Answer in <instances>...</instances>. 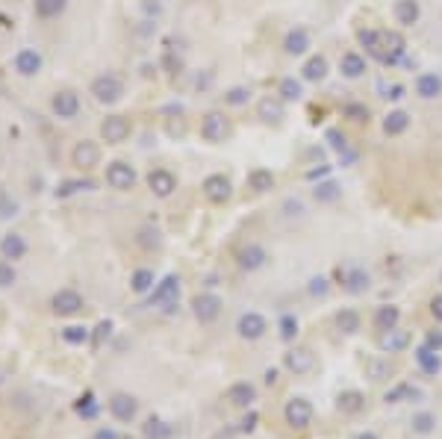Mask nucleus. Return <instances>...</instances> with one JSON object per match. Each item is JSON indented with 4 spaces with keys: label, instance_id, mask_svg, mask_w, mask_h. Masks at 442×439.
Masks as SVG:
<instances>
[{
    "label": "nucleus",
    "instance_id": "obj_50",
    "mask_svg": "<svg viewBox=\"0 0 442 439\" xmlns=\"http://www.w3.org/2000/svg\"><path fill=\"white\" fill-rule=\"evenodd\" d=\"M15 281H18V271H15V266L9 263V259H0V289H9V286H15Z\"/></svg>",
    "mask_w": 442,
    "mask_h": 439
},
{
    "label": "nucleus",
    "instance_id": "obj_2",
    "mask_svg": "<svg viewBox=\"0 0 442 439\" xmlns=\"http://www.w3.org/2000/svg\"><path fill=\"white\" fill-rule=\"evenodd\" d=\"M230 133H233V127H230V118H227L225 112H218V109L207 112V115H204V121H200V136H204L210 145H221V142H227Z\"/></svg>",
    "mask_w": 442,
    "mask_h": 439
},
{
    "label": "nucleus",
    "instance_id": "obj_54",
    "mask_svg": "<svg viewBox=\"0 0 442 439\" xmlns=\"http://www.w3.org/2000/svg\"><path fill=\"white\" fill-rule=\"evenodd\" d=\"M284 210H286L289 218H301V215H304V204H301L298 197H289V201L284 204Z\"/></svg>",
    "mask_w": 442,
    "mask_h": 439
},
{
    "label": "nucleus",
    "instance_id": "obj_60",
    "mask_svg": "<svg viewBox=\"0 0 442 439\" xmlns=\"http://www.w3.org/2000/svg\"><path fill=\"white\" fill-rule=\"evenodd\" d=\"M166 130H168V136H183L186 133V124L183 121H168Z\"/></svg>",
    "mask_w": 442,
    "mask_h": 439
},
{
    "label": "nucleus",
    "instance_id": "obj_16",
    "mask_svg": "<svg viewBox=\"0 0 442 439\" xmlns=\"http://www.w3.org/2000/svg\"><path fill=\"white\" fill-rule=\"evenodd\" d=\"M12 68L18 77H36L38 71L45 68V59L36 48H21L15 56H12Z\"/></svg>",
    "mask_w": 442,
    "mask_h": 439
},
{
    "label": "nucleus",
    "instance_id": "obj_22",
    "mask_svg": "<svg viewBox=\"0 0 442 439\" xmlns=\"http://www.w3.org/2000/svg\"><path fill=\"white\" fill-rule=\"evenodd\" d=\"M148 189L156 195V197H171L174 189H177V177L168 171V168H153L148 174Z\"/></svg>",
    "mask_w": 442,
    "mask_h": 439
},
{
    "label": "nucleus",
    "instance_id": "obj_46",
    "mask_svg": "<svg viewBox=\"0 0 442 439\" xmlns=\"http://www.w3.org/2000/svg\"><path fill=\"white\" fill-rule=\"evenodd\" d=\"M92 189H95V180H89V177H80V180L59 183L56 197H71V195H77V192H92Z\"/></svg>",
    "mask_w": 442,
    "mask_h": 439
},
{
    "label": "nucleus",
    "instance_id": "obj_32",
    "mask_svg": "<svg viewBox=\"0 0 442 439\" xmlns=\"http://www.w3.org/2000/svg\"><path fill=\"white\" fill-rule=\"evenodd\" d=\"M68 9V0H33V12L42 21H53Z\"/></svg>",
    "mask_w": 442,
    "mask_h": 439
},
{
    "label": "nucleus",
    "instance_id": "obj_59",
    "mask_svg": "<svg viewBox=\"0 0 442 439\" xmlns=\"http://www.w3.org/2000/svg\"><path fill=\"white\" fill-rule=\"evenodd\" d=\"M328 174H330V166H321V168L307 171V180H321V177H328Z\"/></svg>",
    "mask_w": 442,
    "mask_h": 439
},
{
    "label": "nucleus",
    "instance_id": "obj_36",
    "mask_svg": "<svg viewBox=\"0 0 442 439\" xmlns=\"http://www.w3.org/2000/svg\"><path fill=\"white\" fill-rule=\"evenodd\" d=\"M357 42L366 48V53H372L380 63V53H384V33L380 30H357Z\"/></svg>",
    "mask_w": 442,
    "mask_h": 439
},
{
    "label": "nucleus",
    "instance_id": "obj_20",
    "mask_svg": "<svg viewBox=\"0 0 442 439\" xmlns=\"http://www.w3.org/2000/svg\"><path fill=\"white\" fill-rule=\"evenodd\" d=\"M225 401L236 410H251L254 401H257V386L248 384V381H239V384H230L227 392H225Z\"/></svg>",
    "mask_w": 442,
    "mask_h": 439
},
{
    "label": "nucleus",
    "instance_id": "obj_63",
    "mask_svg": "<svg viewBox=\"0 0 442 439\" xmlns=\"http://www.w3.org/2000/svg\"><path fill=\"white\" fill-rule=\"evenodd\" d=\"M354 439H380L377 433H372V430H363V433H357Z\"/></svg>",
    "mask_w": 442,
    "mask_h": 439
},
{
    "label": "nucleus",
    "instance_id": "obj_39",
    "mask_svg": "<svg viewBox=\"0 0 442 439\" xmlns=\"http://www.w3.org/2000/svg\"><path fill=\"white\" fill-rule=\"evenodd\" d=\"M410 127V115L404 109H392L387 118H384V133L387 136H404Z\"/></svg>",
    "mask_w": 442,
    "mask_h": 439
},
{
    "label": "nucleus",
    "instance_id": "obj_27",
    "mask_svg": "<svg viewBox=\"0 0 442 439\" xmlns=\"http://www.w3.org/2000/svg\"><path fill=\"white\" fill-rule=\"evenodd\" d=\"M416 94L421 97V101H436V97L442 94V77L439 74H419L416 77Z\"/></svg>",
    "mask_w": 442,
    "mask_h": 439
},
{
    "label": "nucleus",
    "instance_id": "obj_51",
    "mask_svg": "<svg viewBox=\"0 0 442 439\" xmlns=\"http://www.w3.org/2000/svg\"><path fill=\"white\" fill-rule=\"evenodd\" d=\"M307 292L313 295V298H328L330 295V281H328V277H313V281L307 283Z\"/></svg>",
    "mask_w": 442,
    "mask_h": 439
},
{
    "label": "nucleus",
    "instance_id": "obj_62",
    "mask_svg": "<svg viewBox=\"0 0 442 439\" xmlns=\"http://www.w3.org/2000/svg\"><path fill=\"white\" fill-rule=\"evenodd\" d=\"M263 377H266V384H269V386H274V384H277V369H266Z\"/></svg>",
    "mask_w": 442,
    "mask_h": 439
},
{
    "label": "nucleus",
    "instance_id": "obj_33",
    "mask_svg": "<svg viewBox=\"0 0 442 439\" xmlns=\"http://www.w3.org/2000/svg\"><path fill=\"white\" fill-rule=\"evenodd\" d=\"M436 425H439V418H436V413H431V410H419V413H413V418H410V430H413L416 436H431V433L436 430Z\"/></svg>",
    "mask_w": 442,
    "mask_h": 439
},
{
    "label": "nucleus",
    "instance_id": "obj_64",
    "mask_svg": "<svg viewBox=\"0 0 442 439\" xmlns=\"http://www.w3.org/2000/svg\"><path fill=\"white\" fill-rule=\"evenodd\" d=\"M439 283H442V274H439Z\"/></svg>",
    "mask_w": 442,
    "mask_h": 439
},
{
    "label": "nucleus",
    "instance_id": "obj_29",
    "mask_svg": "<svg viewBox=\"0 0 442 439\" xmlns=\"http://www.w3.org/2000/svg\"><path fill=\"white\" fill-rule=\"evenodd\" d=\"M284 50L289 56H304L310 50V33L304 27H292L286 33V38H284Z\"/></svg>",
    "mask_w": 442,
    "mask_h": 439
},
{
    "label": "nucleus",
    "instance_id": "obj_7",
    "mask_svg": "<svg viewBox=\"0 0 442 439\" xmlns=\"http://www.w3.org/2000/svg\"><path fill=\"white\" fill-rule=\"evenodd\" d=\"M180 298V277L177 274H166L163 281H156V286L151 289V307H174Z\"/></svg>",
    "mask_w": 442,
    "mask_h": 439
},
{
    "label": "nucleus",
    "instance_id": "obj_15",
    "mask_svg": "<svg viewBox=\"0 0 442 439\" xmlns=\"http://www.w3.org/2000/svg\"><path fill=\"white\" fill-rule=\"evenodd\" d=\"M71 163L80 168V171H92L100 166V145L92 142V139H83V142H77L74 151H71Z\"/></svg>",
    "mask_w": 442,
    "mask_h": 439
},
{
    "label": "nucleus",
    "instance_id": "obj_6",
    "mask_svg": "<svg viewBox=\"0 0 442 439\" xmlns=\"http://www.w3.org/2000/svg\"><path fill=\"white\" fill-rule=\"evenodd\" d=\"M83 307H86V301H83V295H80L77 289H59L50 298V310L59 318H71L77 313H83Z\"/></svg>",
    "mask_w": 442,
    "mask_h": 439
},
{
    "label": "nucleus",
    "instance_id": "obj_24",
    "mask_svg": "<svg viewBox=\"0 0 442 439\" xmlns=\"http://www.w3.org/2000/svg\"><path fill=\"white\" fill-rule=\"evenodd\" d=\"M404 50H407L404 36L395 33V30H387V33H384V53H380V63H384V65H392V63H398V59L404 56Z\"/></svg>",
    "mask_w": 442,
    "mask_h": 439
},
{
    "label": "nucleus",
    "instance_id": "obj_5",
    "mask_svg": "<svg viewBox=\"0 0 442 439\" xmlns=\"http://www.w3.org/2000/svg\"><path fill=\"white\" fill-rule=\"evenodd\" d=\"M221 307H225V301L215 295V292H200L192 298V313L200 325H212L218 322V315H221Z\"/></svg>",
    "mask_w": 442,
    "mask_h": 439
},
{
    "label": "nucleus",
    "instance_id": "obj_58",
    "mask_svg": "<svg viewBox=\"0 0 442 439\" xmlns=\"http://www.w3.org/2000/svg\"><path fill=\"white\" fill-rule=\"evenodd\" d=\"M92 439H122V433L112 430V428H100V430H95Z\"/></svg>",
    "mask_w": 442,
    "mask_h": 439
},
{
    "label": "nucleus",
    "instance_id": "obj_18",
    "mask_svg": "<svg viewBox=\"0 0 442 439\" xmlns=\"http://www.w3.org/2000/svg\"><path fill=\"white\" fill-rule=\"evenodd\" d=\"M413 345V333L410 330H401V327H392V330H380L377 336V348L384 354H401Z\"/></svg>",
    "mask_w": 442,
    "mask_h": 439
},
{
    "label": "nucleus",
    "instance_id": "obj_52",
    "mask_svg": "<svg viewBox=\"0 0 442 439\" xmlns=\"http://www.w3.org/2000/svg\"><path fill=\"white\" fill-rule=\"evenodd\" d=\"M389 363H380V360H372L369 363V377H372V381H387V377H389Z\"/></svg>",
    "mask_w": 442,
    "mask_h": 439
},
{
    "label": "nucleus",
    "instance_id": "obj_4",
    "mask_svg": "<svg viewBox=\"0 0 442 439\" xmlns=\"http://www.w3.org/2000/svg\"><path fill=\"white\" fill-rule=\"evenodd\" d=\"M284 418L292 430H304L313 425V404L307 401L304 395H292L286 407H284Z\"/></svg>",
    "mask_w": 442,
    "mask_h": 439
},
{
    "label": "nucleus",
    "instance_id": "obj_41",
    "mask_svg": "<svg viewBox=\"0 0 442 439\" xmlns=\"http://www.w3.org/2000/svg\"><path fill=\"white\" fill-rule=\"evenodd\" d=\"M298 315L295 313H284L277 318V336H280V342H286V345H292L295 342V336H298Z\"/></svg>",
    "mask_w": 442,
    "mask_h": 439
},
{
    "label": "nucleus",
    "instance_id": "obj_61",
    "mask_svg": "<svg viewBox=\"0 0 442 439\" xmlns=\"http://www.w3.org/2000/svg\"><path fill=\"white\" fill-rule=\"evenodd\" d=\"M387 97H389V101H401V97H404V86H392Z\"/></svg>",
    "mask_w": 442,
    "mask_h": 439
},
{
    "label": "nucleus",
    "instance_id": "obj_8",
    "mask_svg": "<svg viewBox=\"0 0 442 439\" xmlns=\"http://www.w3.org/2000/svg\"><path fill=\"white\" fill-rule=\"evenodd\" d=\"M130 133H133V127L124 115H107L104 121H100V139H104L107 145H124Z\"/></svg>",
    "mask_w": 442,
    "mask_h": 439
},
{
    "label": "nucleus",
    "instance_id": "obj_57",
    "mask_svg": "<svg viewBox=\"0 0 442 439\" xmlns=\"http://www.w3.org/2000/svg\"><path fill=\"white\" fill-rule=\"evenodd\" d=\"M257 425H259V416L251 410V413L242 418V430H245V433H251V430H257Z\"/></svg>",
    "mask_w": 442,
    "mask_h": 439
},
{
    "label": "nucleus",
    "instance_id": "obj_17",
    "mask_svg": "<svg viewBox=\"0 0 442 439\" xmlns=\"http://www.w3.org/2000/svg\"><path fill=\"white\" fill-rule=\"evenodd\" d=\"M236 263H239V269H242V271H259L269 263V251L259 242H248V245L239 248Z\"/></svg>",
    "mask_w": 442,
    "mask_h": 439
},
{
    "label": "nucleus",
    "instance_id": "obj_10",
    "mask_svg": "<svg viewBox=\"0 0 442 439\" xmlns=\"http://www.w3.org/2000/svg\"><path fill=\"white\" fill-rule=\"evenodd\" d=\"M136 168L133 166H127V163H122V159H115V163H109L107 166V183H109V189H115V192H130L133 186H136Z\"/></svg>",
    "mask_w": 442,
    "mask_h": 439
},
{
    "label": "nucleus",
    "instance_id": "obj_21",
    "mask_svg": "<svg viewBox=\"0 0 442 439\" xmlns=\"http://www.w3.org/2000/svg\"><path fill=\"white\" fill-rule=\"evenodd\" d=\"M413 360H416L419 372L425 374V377H439V374H442V357H439V351H433V348L425 345V342H421V345L413 351Z\"/></svg>",
    "mask_w": 442,
    "mask_h": 439
},
{
    "label": "nucleus",
    "instance_id": "obj_53",
    "mask_svg": "<svg viewBox=\"0 0 442 439\" xmlns=\"http://www.w3.org/2000/svg\"><path fill=\"white\" fill-rule=\"evenodd\" d=\"M109 333H112V322L107 318V322H100V325L95 327V345H100L104 339H109Z\"/></svg>",
    "mask_w": 442,
    "mask_h": 439
},
{
    "label": "nucleus",
    "instance_id": "obj_34",
    "mask_svg": "<svg viewBox=\"0 0 442 439\" xmlns=\"http://www.w3.org/2000/svg\"><path fill=\"white\" fill-rule=\"evenodd\" d=\"M401 325V307L395 304H384V307H377L374 310V327L377 330H392Z\"/></svg>",
    "mask_w": 442,
    "mask_h": 439
},
{
    "label": "nucleus",
    "instance_id": "obj_37",
    "mask_svg": "<svg viewBox=\"0 0 442 439\" xmlns=\"http://www.w3.org/2000/svg\"><path fill=\"white\" fill-rule=\"evenodd\" d=\"M336 327L343 330L345 336H354V333H360V327H363V315H360L357 310H351V307L339 310L336 313Z\"/></svg>",
    "mask_w": 442,
    "mask_h": 439
},
{
    "label": "nucleus",
    "instance_id": "obj_3",
    "mask_svg": "<svg viewBox=\"0 0 442 439\" xmlns=\"http://www.w3.org/2000/svg\"><path fill=\"white\" fill-rule=\"evenodd\" d=\"M236 333L239 339H245V342H259L266 333H269V322H266V315L263 313H257V310H248L236 318Z\"/></svg>",
    "mask_w": 442,
    "mask_h": 439
},
{
    "label": "nucleus",
    "instance_id": "obj_9",
    "mask_svg": "<svg viewBox=\"0 0 442 439\" xmlns=\"http://www.w3.org/2000/svg\"><path fill=\"white\" fill-rule=\"evenodd\" d=\"M284 369L292 372V374H310L316 369V354L304 345H292L286 354H284Z\"/></svg>",
    "mask_w": 442,
    "mask_h": 439
},
{
    "label": "nucleus",
    "instance_id": "obj_42",
    "mask_svg": "<svg viewBox=\"0 0 442 439\" xmlns=\"http://www.w3.org/2000/svg\"><path fill=\"white\" fill-rule=\"evenodd\" d=\"M74 413L80 416V418H86V422H92V418H97V413H100V404H97V398H95V392H83L74 401Z\"/></svg>",
    "mask_w": 442,
    "mask_h": 439
},
{
    "label": "nucleus",
    "instance_id": "obj_35",
    "mask_svg": "<svg viewBox=\"0 0 442 439\" xmlns=\"http://www.w3.org/2000/svg\"><path fill=\"white\" fill-rule=\"evenodd\" d=\"M142 433H145V439H174V425L159 416H151L142 425Z\"/></svg>",
    "mask_w": 442,
    "mask_h": 439
},
{
    "label": "nucleus",
    "instance_id": "obj_14",
    "mask_svg": "<svg viewBox=\"0 0 442 439\" xmlns=\"http://www.w3.org/2000/svg\"><path fill=\"white\" fill-rule=\"evenodd\" d=\"M200 192L210 204H227L230 195H233V183L227 180L225 174H210L204 183H200Z\"/></svg>",
    "mask_w": 442,
    "mask_h": 439
},
{
    "label": "nucleus",
    "instance_id": "obj_43",
    "mask_svg": "<svg viewBox=\"0 0 442 439\" xmlns=\"http://www.w3.org/2000/svg\"><path fill=\"white\" fill-rule=\"evenodd\" d=\"M416 398H421V392H419L413 384H398V386H392V389L384 395V401H387V404H401V401H416Z\"/></svg>",
    "mask_w": 442,
    "mask_h": 439
},
{
    "label": "nucleus",
    "instance_id": "obj_40",
    "mask_svg": "<svg viewBox=\"0 0 442 439\" xmlns=\"http://www.w3.org/2000/svg\"><path fill=\"white\" fill-rule=\"evenodd\" d=\"M156 286V274L151 269H136L130 274V289L136 295H151V289Z\"/></svg>",
    "mask_w": 442,
    "mask_h": 439
},
{
    "label": "nucleus",
    "instance_id": "obj_44",
    "mask_svg": "<svg viewBox=\"0 0 442 439\" xmlns=\"http://www.w3.org/2000/svg\"><path fill=\"white\" fill-rule=\"evenodd\" d=\"M277 94L284 97L286 104H292V101H301V97H304V86H301V80H295V77H284L277 86Z\"/></svg>",
    "mask_w": 442,
    "mask_h": 439
},
{
    "label": "nucleus",
    "instance_id": "obj_38",
    "mask_svg": "<svg viewBox=\"0 0 442 439\" xmlns=\"http://www.w3.org/2000/svg\"><path fill=\"white\" fill-rule=\"evenodd\" d=\"M313 197L318 204H336L339 197H343V186L336 180H318L316 189H313Z\"/></svg>",
    "mask_w": 442,
    "mask_h": 439
},
{
    "label": "nucleus",
    "instance_id": "obj_30",
    "mask_svg": "<svg viewBox=\"0 0 442 439\" xmlns=\"http://www.w3.org/2000/svg\"><path fill=\"white\" fill-rule=\"evenodd\" d=\"M274 183H277V177H274L271 168H254V171H248V189H251L254 195H266V192H271Z\"/></svg>",
    "mask_w": 442,
    "mask_h": 439
},
{
    "label": "nucleus",
    "instance_id": "obj_12",
    "mask_svg": "<svg viewBox=\"0 0 442 439\" xmlns=\"http://www.w3.org/2000/svg\"><path fill=\"white\" fill-rule=\"evenodd\" d=\"M50 109L56 118H63V121H71V118L80 115V94L74 89H59L53 97H50Z\"/></svg>",
    "mask_w": 442,
    "mask_h": 439
},
{
    "label": "nucleus",
    "instance_id": "obj_48",
    "mask_svg": "<svg viewBox=\"0 0 442 439\" xmlns=\"http://www.w3.org/2000/svg\"><path fill=\"white\" fill-rule=\"evenodd\" d=\"M248 97H251V89H245V86H233V89L225 92V104H230V107H242V104H248Z\"/></svg>",
    "mask_w": 442,
    "mask_h": 439
},
{
    "label": "nucleus",
    "instance_id": "obj_47",
    "mask_svg": "<svg viewBox=\"0 0 442 439\" xmlns=\"http://www.w3.org/2000/svg\"><path fill=\"white\" fill-rule=\"evenodd\" d=\"M343 115L348 118V121H354V124H366V121H369V107L351 101V104L343 107Z\"/></svg>",
    "mask_w": 442,
    "mask_h": 439
},
{
    "label": "nucleus",
    "instance_id": "obj_55",
    "mask_svg": "<svg viewBox=\"0 0 442 439\" xmlns=\"http://www.w3.org/2000/svg\"><path fill=\"white\" fill-rule=\"evenodd\" d=\"M425 345H431L433 351L442 354V330H428L425 333Z\"/></svg>",
    "mask_w": 442,
    "mask_h": 439
},
{
    "label": "nucleus",
    "instance_id": "obj_49",
    "mask_svg": "<svg viewBox=\"0 0 442 439\" xmlns=\"http://www.w3.org/2000/svg\"><path fill=\"white\" fill-rule=\"evenodd\" d=\"M328 145H330V151H336V153H345V151H351V145H348V136L343 133V130H328Z\"/></svg>",
    "mask_w": 442,
    "mask_h": 439
},
{
    "label": "nucleus",
    "instance_id": "obj_56",
    "mask_svg": "<svg viewBox=\"0 0 442 439\" xmlns=\"http://www.w3.org/2000/svg\"><path fill=\"white\" fill-rule=\"evenodd\" d=\"M431 315H433L436 325H442V295H433L431 298Z\"/></svg>",
    "mask_w": 442,
    "mask_h": 439
},
{
    "label": "nucleus",
    "instance_id": "obj_23",
    "mask_svg": "<svg viewBox=\"0 0 442 439\" xmlns=\"http://www.w3.org/2000/svg\"><path fill=\"white\" fill-rule=\"evenodd\" d=\"M27 239L21 233H6L4 239H0V256L9 259V263H18V259L27 256Z\"/></svg>",
    "mask_w": 442,
    "mask_h": 439
},
{
    "label": "nucleus",
    "instance_id": "obj_13",
    "mask_svg": "<svg viewBox=\"0 0 442 439\" xmlns=\"http://www.w3.org/2000/svg\"><path fill=\"white\" fill-rule=\"evenodd\" d=\"M257 118L266 124H280L286 118V101L280 94H266L257 101Z\"/></svg>",
    "mask_w": 442,
    "mask_h": 439
},
{
    "label": "nucleus",
    "instance_id": "obj_19",
    "mask_svg": "<svg viewBox=\"0 0 442 439\" xmlns=\"http://www.w3.org/2000/svg\"><path fill=\"white\" fill-rule=\"evenodd\" d=\"M339 281H343V289L348 295H363L372 286V274L360 266H351V269H339Z\"/></svg>",
    "mask_w": 442,
    "mask_h": 439
},
{
    "label": "nucleus",
    "instance_id": "obj_45",
    "mask_svg": "<svg viewBox=\"0 0 442 439\" xmlns=\"http://www.w3.org/2000/svg\"><path fill=\"white\" fill-rule=\"evenodd\" d=\"M59 336H63V342L65 345H86L89 342V336H92V330L89 327H83V325H68V327H63L59 330Z\"/></svg>",
    "mask_w": 442,
    "mask_h": 439
},
{
    "label": "nucleus",
    "instance_id": "obj_1",
    "mask_svg": "<svg viewBox=\"0 0 442 439\" xmlns=\"http://www.w3.org/2000/svg\"><path fill=\"white\" fill-rule=\"evenodd\" d=\"M89 94L95 97L97 104L112 107V104H118V101L124 97V83H122V80H118L115 74H100V77L92 80Z\"/></svg>",
    "mask_w": 442,
    "mask_h": 439
},
{
    "label": "nucleus",
    "instance_id": "obj_28",
    "mask_svg": "<svg viewBox=\"0 0 442 439\" xmlns=\"http://www.w3.org/2000/svg\"><path fill=\"white\" fill-rule=\"evenodd\" d=\"M328 71H330V65H328V56H321V53H313L307 63H304V68H301V77L307 80V83H321V80L328 77Z\"/></svg>",
    "mask_w": 442,
    "mask_h": 439
},
{
    "label": "nucleus",
    "instance_id": "obj_26",
    "mask_svg": "<svg viewBox=\"0 0 442 439\" xmlns=\"http://www.w3.org/2000/svg\"><path fill=\"white\" fill-rule=\"evenodd\" d=\"M363 407H366V395L360 389H345V392L336 395V410L343 416H357Z\"/></svg>",
    "mask_w": 442,
    "mask_h": 439
},
{
    "label": "nucleus",
    "instance_id": "obj_25",
    "mask_svg": "<svg viewBox=\"0 0 442 439\" xmlns=\"http://www.w3.org/2000/svg\"><path fill=\"white\" fill-rule=\"evenodd\" d=\"M339 74H343L345 80H360L366 74V56L357 53V50L343 53V59H339Z\"/></svg>",
    "mask_w": 442,
    "mask_h": 439
},
{
    "label": "nucleus",
    "instance_id": "obj_11",
    "mask_svg": "<svg viewBox=\"0 0 442 439\" xmlns=\"http://www.w3.org/2000/svg\"><path fill=\"white\" fill-rule=\"evenodd\" d=\"M107 407H109V416L115 418V422H133V418L139 416V401L130 395V392H115V395H109V401H107Z\"/></svg>",
    "mask_w": 442,
    "mask_h": 439
},
{
    "label": "nucleus",
    "instance_id": "obj_31",
    "mask_svg": "<svg viewBox=\"0 0 442 439\" xmlns=\"http://www.w3.org/2000/svg\"><path fill=\"white\" fill-rule=\"evenodd\" d=\"M421 18V6L419 0H395V21L401 27H413Z\"/></svg>",
    "mask_w": 442,
    "mask_h": 439
}]
</instances>
